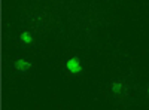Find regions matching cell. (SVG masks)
<instances>
[{"label":"cell","mask_w":149,"mask_h":110,"mask_svg":"<svg viewBox=\"0 0 149 110\" xmlns=\"http://www.w3.org/2000/svg\"><path fill=\"white\" fill-rule=\"evenodd\" d=\"M66 67H67V70H69L70 73H79V71L82 70V67H81V61H79L76 57H74V58H70V59L67 61Z\"/></svg>","instance_id":"1"},{"label":"cell","mask_w":149,"mask_h":110,"mask_svg":"<svg viewBox=\"0 0 149 110\" xmlns=\"http://www.w3.org/2000/svg\"><path fill=\"white\" fill-rule=\"evenodd\" d=\"M21 40L22 42H26V43H31L33 42V37H31V34L29 33V31H24V33H21Z\"/></svg>","instance_id":"3"},{"label":"cell","mask_w":149,"mask_h":110,"mask_svg":"<svg viewBox=\"0 0 149 110\" xmlns=\"http://www.w3.org/2000/svg\"><path fill=\"white\" fill-rule=\"evenodd\" d=\"M31 67V64L29 63V61H26V59H18L17 63H15V68L18 70V71H26V70H29Z\"/></svg>","instance_id":"2"},{"label":"cell","mask_w":149,"mask_h":110,"mask_svg":"<svg viewBox=\"0 0 149 110\" xmlns=\"http://www.w3.org/2000/svg\"><path fill=\"white\" fill-rule=\"evenodd\" d=\"M112 91H113L115 94H121V91H122V83H121V82H113V85H112Z\"/></svg>","instance_id":"4"},{"label":"cell","mask_w":149,"mask_h":110,"mask_svg":"<svg viewBox=\"0 0 149 110\" xmlns=\"http://www.w3.org/2000/svg\"><path fill=\"white\" fill-rule=\"evenodd\" d=\"M148 91H149V88H148Z\"/></svg>","instance_id":"5"}]
</instances>
